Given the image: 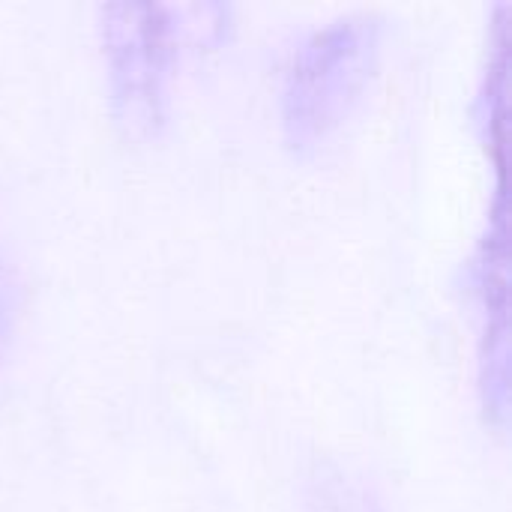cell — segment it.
Returning a JSON list of instances; mask_svg holds the SVG:
<instances>
[{
  "label": "cell",
  "instance_id": "3",
  "mask_svg": "<svg viewBox=\"0 0 512 512\" xmlns=\"http://www.w3.org/2000/svg\"><path fill=\"white\" fill-rule=\"evenodd\" d=\"M471 300L480 324V390L489 420L498 429L507 423L510 405V339H507V186L498 174L495 204L486 219V231L474 249Z\"/></svg>",
  "mask_w": 512,
  "mask_h": 512
},
{
  "label": "cell",
  "instance_id": "4",
  "mask_svg": "<svg viewBox=\"0 0 512 512\" xmlns=\"http://www.w3.org/2000/svg\"><path fill=\"white\" fill-rule=\"evenodd\" d=\"M303 512H381L372 489L333 462H318L303 486Z\"/></svg>",
  "mask_w": 512,
  "mask_h": 512
},
{
  "label": "cell",
  "instance_id": "5",
  "mask_svg": "<svg viewBox=\"0 0 512 512\" xmlns=\"http://www.w3.org/2000/svg\"><path fill=\"white\" fill-rule=\"evenodd\" d=\"M21 318V282L0 255V363L6 360Z\"/></svg>",
  "mask_w": 512,
  "mask_h": 512
},
{
  "label": "cell",
  "instance_id": "1",
  "mask_svg": "<svg viewBox=\"0 0 512 512\" xmlns=\"http://www.w3.org/2000/svg\"><path fill=\"white\" fill-rule=\"evenodd\" d=\"M384 21L375 12L339 15L312 30L282 75V135L300 153H318L366 99L381 63Z\"/></svg>",
  "mask_w": 512,
  "mask_h": 512
},
{
  "label": "cell",
  "instance_id": "2",
  "mask_svg": "<svg viewBox=\"0 0 512 512\" xmlns=\"http://www.w3.org/2000/svg\"><path fill=\"white\" fill-rule=\"evenodd\" d=\"M189 24L165 3L99 6V39L117 123L132 138H156L168 123L171 69Z\"/></svg>",
  "mask_w": 512,
  "mask_h": 512
}]
</instances>
